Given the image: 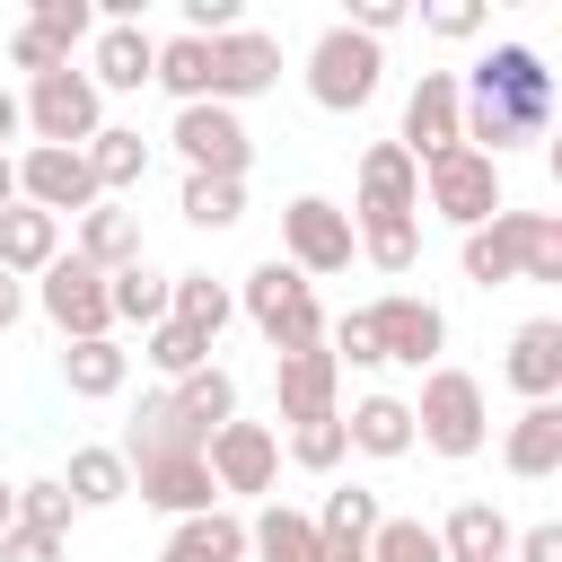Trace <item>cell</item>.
Listing matches in <instances>:
<instances>
[{
  "instance_id": "1",
  "label": "cell",
  "mask_w": 562,
  "mask_h": 562,
  "mask_svg": "<svg viewBox=\"0 0 562 562\" xmlns=\"http://www.w3.org/2000/svg\"><path fill=\"white\" fill-rule=\"evenodd\" d=\"M457 97H465L457 140L483 149L492 167H501L518 140H544V123H553V70H544L536 44H492V53L457 79Z\"/></svg>"
},
{
  "instance_id": "2",
  "label": "cell",
  "mask_w": 562,
  "mask_h": 562,
  "mask_svg": "<svg viewBox=\"0 0 562 562\" xmlns=\"http://www.w3.org/2000/svg\"><path fill=\"white\" fill-rule=\"evenodd\" d=\"M404 404H413V448H430V457H448V465L483 457L492 404H483V378H474V369L439 360V369H422V395H404Z\"/></svg>"
},
{
  "instance_id": "3",
  "label": "cell",
  "mask_w": 562,
  "mask_h": 562,
  "mask_svg": "<svg viewBox=\"0 0 562 562\" xmlns=\"http://www.w3.org/2000/svg\"><path fill=\"white\" fill-rule=\"evenodd\" d=\"M237 316L272 342V360L281 351H316L325 342V307H316V281H299L281 255H263L246 281H237Z\"/></svg>"
},
{
  "instance_id": "4",
  "label": "cell",
  "mask_w": 562,
  "mask_h": 562,
  "mask_svg": "<svg viewBox=\"0 0 562 562\" xmlns=\"http://www.w3.org/2000/svg\"><path fill=\"white\" fill-rule=\"evenodd\" d=\"M18 114H26L35 149H88V140L105 132V97H97V79H88L79 61H61V70H44V79H26Z\"/></svg>"
},
{
  "instance_id": "5",
  "label": "cell",
  "mask_w": 562,
  "mask_h": 562,
  "mask_svg": "<svg viewBox=\"0 0 562 562\" xmlns=\"http://www.w3.org/2000/svg\"><path fill=\"white\" fill-rule=\"evenodd\" d=\"M386 88V44H369V35H351L342 18L307 44V97L325 105V114H360L369 97Z\"/></svg>"
},
{
  "instance_id": "6",
  "label": "cell",
  "mask_w": 562,
  "mask_h": 562,
  "mask_svg": "<svg viewBox=\"0 0 562 562\" xmlns=\"http://www.w3.org/2000/svg\"><path fill=\"white\" fill-rule=\"evenodd\" d=\"M202 465H211V492H220V501H272V483H281V430L237 413V422L211 430Z\"/></svg>"
},
{
  "instance_id": "7",
  "label": "cell",
  "mask_w": 562,
  "mask_h": 562,
  "mask_svg": "<svg viewBox=\"0 0 562 562\" xmlns=\"http://www.w3.org/2000/svg\"><path fill=\"white\" fill-rule=\"evenodd\" d=\"M422 202H430V211H439L457 237H465V228H483L492 211H509V193H501V167H492L483 149H465V140H457L448 158H430V167H422Z\"/></svg>"
},
{
  "instance_id": "8",
  "label": "cell",
  "mask_w": 562,
  "mask_h": 562,
  "mask_svg": "<svg viewBox=\"0 0 562 562\" xmlns=\"http://www.w3.org/2000/svg\"><path fill=\"white\" fill-rule=\"evenodd\" d=\"M26 299L44 307V325H53L61 342H97V334H114V307H105V272H88L79 255H53V263L26 281Z\"/></svg>"
},
{
  "instance_id": "9",
  "label": "cell",
  "mask_w": 562,
  "mask_h": 562,
  "mask_svg": "<svg viewBox=\"0 0 562 562\" xmlns=\"http://www.w3.org/2000/svg\"><path fill=\"white\" fill-rule=\"evenodd\" d=\"M360 316H369L378 369H439V351H448V316H439V299L386 290V299H369Z\"/></svg>"
},
{
  "instance_id": "10",
  "label": "cell",
  "mask_w": 562,
  "mask_h": 562,
  "mask_svg": "<svg viewBox=\"0 0 562 562\" xmlns=\"http://www.w3.org/2000/svg\"><path fill=\"white\" fill-rule=\"evenodd\" d=\"M167 149L184 158V176H246L255 167V132L237 105H176Z\"/></svg>"
},
{
  "instance_id": "11",
  "label": "cell",
  "mask_w": 562,
  "mask_h": 562,
  "mask_svg": "<svg viewBox=\"0 0 562 562\" xmlns=\"http://www.w3.org/2000/svg\"><path fill=\"white\" fill-rule=\"evenodd\" d=\"M351 211L342 202H325V193H299L290 211H281V263L299 272V281H325V272H351Z\"/></svg>"
},
{
  "instance_id": "12",
  "label": "cell",
  "mask_w": 562,
  "mask_h": 562,
  "mask_svg": "<svg viewBox=\"0 0 562 562\" xmlns=\"http://www.w3.org/2000/svg\"><path fill=\"white\" fill-rule=\"evenodd\" d=\"M18 202L26 211H44V220H79V211H97L105 193H97V176H88V158L79 149H18Z\"/></svg>"
},
{
  "instance_id": "13",
  "label": "cell",
  "mask_w": 562,
  "mask_h": 562,
  "mask_svg": "<svg viewBox=\"0 0 562 562\" xmlns=\"http://www.w3.org/2000/svg\"><path fill=\"white\" fill-rule=\"evenodd\" d=\"M457 123H465L457 70H422V79L404 88V132H395V149H404L413 167H430V158H448V149H457Z\"/></svg>"
},
{
  "instance_id": "14",
  "label": "cell",
  "mask_w": 562,
  "mask_h": 562,
  "mask_svg": "<svg viewBox=\"0 0 562 562\" xmlns=\"http://www.w3.org/2000/svg\"><path fill=\"white\" fill-rule=\"evenodd\" d=\"M360 220H422V167L395 140H369L351 167V228Z\"/></svg>"
},
{
  "instance_id": "15",
  "label": "cell",
  "mask_w": 562,
  "mask_h": 562,
  "mask_svg": "<svg viewBox=\"0 0 562 562\" xmlns=\"http://www.w3.org/2000/svg\"><path fill=\"white\" fill-rule=\"evenodd\" d=\"M281 88V35L263 26H237L211 44V105H246V97H272Z\"/></svg>"
},
{
  "instance_id": "16",
  "label": "cell",
  "mask_w": 562,
  "mask_h": 562,
  "mask_svg": "<svg viewBox=\"0 0 562 562\" xmlns=\"http://www.w3.org/2000/svg\"><path fill=\"white\" fill-rule=\"evenodd\" d=\"M272 404H281V430L342 413V369H334V351H325V342H316V351H281V360H272Z\"/></svg>"
},
{
  "instance_id": "17",
  "label": "cell",
  "mask_w": 562,
  "mask_h": 562,
  "mask_svg": "<svg viewBox=\"0 0 562 562\" xmlns=\"http://www.w3.org/2000/svg\"><path fill=\"white\" fill-rule=\"evenodd\" d=\"M316 518V562H369V536H378V492L369 483H334L325 492V509H307Z\"/></svg>"
},
{
  "instance_id": "18",
  "label": "cell",
  "mask_w": 562,
  "mask_h": 562,
  "mask_svg": "<svg viewBox=\"0 0 562 562\" xmlns=\"http://www.w3.org/2000/svg\"><path fill=\"white\" fill-rule=\"evenodd\" d=\"M79 70L97 79V97H140L149 70H158V35H149V26H97Z\"/></svg>"
},
{
  "instance_id": "19",
  "label": "cell",
  "mask_w": 562,
  "mask_h": 562,
  "mask_svg": "<svg viewBox=\"0 0 562 562\" xmlns=\"http://www.w3.org/2000/svg\"><path fill=\"white\" fill-rule=\"evenodd\" d=\"M501 378H509L527 404H562V316H527V325L509 334Z\"/></svg>"
},
{
  "instance_id": "20",
  "label": "cell",
  "mask_w": 562,
  "mask_h": 562,
  "mask_svg": "<svg viewBox=\"0 0 562 562\" xmlns=\"http://www.w3.org/2000/svg\"><path fill=\"white\" fill-rule=\"evenodd\" d=\"M70 255L88 263V272H123V263H140L149 246H140V211L132 202H97V211H79L70 220Z\"/></svg>"
},
{
  "instance_id": "21",
  "label": "cell",
  "mask_w": 562,
  "mask_h": 562,
  "mask_svg": "<svg viewBox=\"0 0 562 562\" xmlns=\"http://www.w3.org/2000/svg\"><path fill=\"white\" fill-rule=\"evenodd\" d=\"M132 492H140L149 509H167V518H202V509H220L202 457H140V465H132Z\"/></svg>"
},
{
  "instance_id": "22",
  "label": "cell",
  "mask_w": 562,
  "mask_h": 562,
  "mask_svg": "<svg viewBox=\"0 0 562 562\" xmlns=\"http://www.w3.org/2000/svg\"><path fill=\"white\" fill-rule=\"evenodd\" d=\"M342 439H351V457H413V404L386 395V386H369V395H351Z\"/></svg>"
},
{
  "instance_id": "23",
  "label": "cell",
  "mask_w": 562,
  "mask_h": 562,
  "mask_svg": "<svg viewBox=\"0 0 562 562\" xmlns=\"http://www.w3.org/2000/svg\"><path fill=\"white\" fill-rule=\"evenodd\" d=\"M430 536H439V562H509V536L518 527L501 518V501H457Z\"/></svg>"
},
{
  "instance_id": "24",
  "label": "cell",
  "mask_w": 562,
  "mask_h": 562,
  "mask_svg": "<svg viewBox=\"0 0 562 562\" xmlns=\"http://www.w3.org/2000/svg\"><path fill=\"white\" fill-rule=\"evenodd\" d=\"M501 465H509L518 483L562 474V404H527V413L501 430Z\"/></svg>"
},
{
  "instance_id": "25",
  "label": "cell",
  "mask_w": 562,
  "mask_h": 562,
  "mask_svg": "<svg viewBox=\"0 0 562 562\" xmlns=\"http://www.w3.org/2000/svg\"><path fill=\"white\" fill-rule=\"evenodd\" d=\"M61 386H70L79 404H114V395L132 386V351H123L114 334H97V342H61Z\"/></svg>"
},
{
  "instance_id": "26",
  "label": "cell",
  "mask_w": 562,
  "mask_h": 562,
  "mask_svg": "<svg viewBox=\"0 0 562 562\" xmlns=\"http://www.w3.org/2000/svg\"><path fill=\"white\" fill-rule=\"evenodd\" d=\"M457 263H465L474 290H509L518 281V211H492L483 228H465L457 237Z\"/></svg>"
},
{
  "instance_id": "27",
  "label": "cell",
  "mask_w": 562,
  "mask_h": 562,
  "mask_svg": "<svg viewBox=\"0 0 562 562\" xmlns=\"http://www.w3.org/2000/svg\"><path fill=\"white\" fill-rule=\"evenodd\" d=\"M246 562H316V518L272 492V501L246 518Z\"/></svg>"
},
{
  "instance_id": "28",
  "label": "cell",
  "mask_w": 562,
  "mask_h": 562,
  "mask_svg": "<svg viewBox=\"0 0 562 562\" xmlns=\"http://www.w3.org/2000/svg\"><path fill=\"white\" fill-rule=\"evenodd\" d=\"M158 562H246V518L237 509H202V518H176Z\"/></svg>"
},
{
  "instance_id": "29",
  "label": "cell",
  "mask_w": 562,
  "mask_h": 562,
  "mask_svg": "<svg viewBox=\"0 0 562 562\" xmlns=\"http://www.w3.org/2000/svg\"><path fill=\"white\" fill-rule=\"evenodd\" d=\"M79 158H88V176H97V193H105V202L140 193V176H149V140H140L132 123H105V132H97Z\"/></svg>"
},
{
  "instance_id": "30",
  "label": "cell",
  "mask_w": 562,
  "mask_h": 562,
  "mask_svg": "<svg viewBox=\"0 0 562 562\" xmlns=\"http://www.w3.org/2000/svg\"><path fill=\"white\" fill-rule=\"evenodd\" d=\"M167 404H176V422H184V430H193V439L211 448V430H220V422H237V378H228V369L211 360V369L176 378V386H167Z\"/></svg>"
},
{
  "instance_id": "31",
  "label": "cell",
  "mask_w": 562,
  "mask_h": 562,
  "mask_svg": "<svg viewBox=\"0 0 562 562\" xmlns=\"http://www.w3.org/2000/svg\"><path fill=\"white\" fill-rule=\"evenodd\" d=\"M61 492H70V509H114V501L132 492V465H123V448H105V439L70 448V465H61Z\"/></svg>"
},
{
  "instance_id": "32",
  "label": "cell",
  "mask_w": 562,
  "mask_h": 562,
  "mask_svg": "<svg viewBox=\"0 0 562 562\" xmlns=\"http://www.w3.org/2000/svg\"><path fill=\"white\" fill-rule=\"evenodd\" d=\"M53 255H61V220L9 202V211H0V272H9V281H35Z\"/></svg>"
},
{
  "instance_id": "33",
  "label": "cell",
  "mask_w": 562,
  "mask_h": 562,
  "mask_svg": "<svg viewBox=\"0 0 562 562\" xmlns=\"http://www.w3.org/2000/svg\"><path fill=\"white\" fill-rule=\"evenodd\" d=\"M149 88H167L176 105H211V44L202 35H158V70H149Z\"/></svg>"
},
{
  "instance_id": "34",
  "label": "cell",
  "mask_w": 562,
  "mask_h": 562,
  "mask_svg": "<svg viewBox=\"0 0 562 562\" xmlns=\"http://www.w3.org/2000/svg\"><path fill=\"white\" fill-rule=\"evenodd\" d=\"M167 281H176V272H158L149 255L123 263V272H105V307H114V325H140V334L167 325Z\"/></svg>"
},
{
  "instance_id": "35",
  "label": "cell",
  "mask_w": 562,
  "mask_h": 562,
  "mask_svg": "<svg viewBox=\"0 0 562 562\" xmlns=\"http://www.w3.org/2000/svg\"><path fill=\"white\" fill-rule=\"evenodd\" d=\"M167 316H176V325H193L202 342H220V334H228V316H237V290H228V281H211V272H176V281H167Z\"/></svg>"
},
{
  "instance_id": "36",
  "label": "cell",
  "mask_w": 562,
  "mask_h": 562,
  "mask_svg": "<svg viewBox=\"0 0 562 562\" xmlns=\"http://www.w3.org/2000/svg\"><path fill=\"white\" fill-rule=\"evenodd\" d=\"M176 211H184V228H237L246 220V176H184Z\"/></svg>"
},
{
  "instance_id": "37",
  "label": "cell",
  "mask_w": 562,
  "mask_h": 562,
  "mask_svg": "<svg viewBox=\"0 0 562 562\" xmlns=\"http://www.w3.org/2000/svg\"><path fill=\"white\" fill-rule=\"evenodd\" d=\"M211 351H220V342H202V334H193V325H176V316L140 334V360L158 369V386H176V378H193V369H211Z\"/></svg>"
},
{
  "instance_id": "38",
  "label": "cell",
  "mask_w": 562,
  "mask_h": 562,
  "mask_svg": "<svg viewBox=\"0 0 562 562\" xmlns=\"http://www.w3.org/2000/svg\"><path fill=\"white\" fill-rule=\"evenodd\" d=\"M281 457H290L299 474H334V465L351 457V439H342V413H325V422H290V430H281Z\"/></svg>"
},
{
  "instance_id": "39",
  "label": "cell",
  "mask_w": 562,
  "mask_h": 562,
  "mask_svg": "<svg viewBox=\"0 0 562 562\" xmlns=\"http://www.w3.org/2000/svg\"><path fill=\"white\" fill-rule=\"evenodd\" d=\"M351 246H360L378 272H413V263H422V220H360Z\"/></svg>"
},
{
  "instance_id": "40",
  "label": "cell",
  "mask_w": 562,
  "mask_h": 562,
  "mask_svg": "<svg viewBox=\"0 0 562 562\" xmlns=\"http://www.w3.org/2000/svg\"><path fill=\"white\" fill-rule=\"evenodd\" d=\"M518 281H562V220L518 211Z\"/></svg>"
},
{
  "instance_id": "41",
  "label": "cell",
  "mask_w": 562,
  "mask_h": 562,
  "mask_svg": "<svg viewBox=\"0 0 562 562\" xmlns=\"http://www.w3.org/2000/svg\"><path fill=\"white\" fill-rule=\"evenodd\" d=\"M26 26H35V35H53V44L79 61V53H88V35H97V9H88V0H35V9H26Z\"/></svg>"
},
{
  "instance_id": "42",
  "label": "cell",
  "mask_w": 562,
  "mask_h": 562,
  "mask_svg": "<svg viewBox=\"0 0 562 562\" xmlns=\"http://www.w3.org/2000/svg\"><path fill=\"white\" fill-rule=\"evenodd\" d=\"M369 562H439V536H430V518H378V536H369Z\"/></svg>"
},
{
  "instance_id": "43",
  "label": "cell",
  "mask_w": 562,
  "mask_h": 562,
  "mask_svg": "<svg viewBox=\"0 0 562 562\" xmlns=\"http://www.w3.org/2000/svg\"><path fill=\"white\" fill-rule=\"evenodd\" d=\"M70 492H61V474H35V483H18V527H44V536H70Z\"/></svg>"
},
{
  "instance_id": "44",
  "label": "cell",
  "mask_w": 562,
  "mask_h": 562,
  "mask_svg": "<svg viewBox=\"0 0 562 562\" xmlns=\"http://www.w3.org/2000/svg\"><path fill=\"white\" fill-rule=\"evenodd\" d=\"M9 61H18V70H26V79H44V70H61V61H70V53H61V44H53V35H35V26H26V18H18V35H9Z\"/></svg>"
},
{
  "instance_id": "45",
  "label": "cell",
  "mask_w": 562,
  "mask_h": 562,
  "mask_svg": "<svg viewBox=\"0 0 562 562\" xmlns=\"http://www.w3.org/2000/svg\"><path fill=\"white\" fill-rule=\"evenodd\" d=\"M0 562H70V536H44V527H9V536H0Z\"/></svg>"
},
{
  "instance_id": "46",
  "label": "cell",
  "mask_w": 562,
  "mask_h": 562,
  "mask_svg": "<svg viewBox=\"0 0 562 562\" xmlns=\"http://www.w3.org/2000/svg\"><path fill=\"white\" fill-rule=\"evenodd\" d=\"M404 18H413L404 0H351V18H342V26H351V35H369V44H386Z\"/></svg>"
},
{
  "instance_id": "47",
  "label": "cell",
  "mask_w": 562,
  "mask_h": 562,
  "mask_svg": "<svg viewBox=\"0 0 562 562\" xmlns=\"http://www.w3.org/2000/svg\"><path fill=\"white\" fill-rule=\"evenodd\" d=\"M422 26H430L439 44H465V35H483V9H474V0H439V9H422Z\"/></svg>"
},
{
  "instance_id": "48",
  "label": "cell",
  "mask_w": 562,
  "mask_h": 562,
  "mask_svg": "<svg viewBox=\"0 0 562 562\" xmlns=\"http://www.w3.org/2000/svg\"><path fill=\"white\" fill-rule=\"evenodd\" d=\"M509 562H562V527H553V518L518 527V536H509Z\"/></svg>"
},
{
  "instance_id": "49",
  "label": "cell",
  "mask_w": 562,
  "mask_h": 562,
  "mask_svg": "<svg viewBox=\"0 0 562 562\" xmlns=\"http://www.w3.org/2000/svg\"><path fill=\"white\" fill-rule=\"evenodd\" d=\"M18 316H26V281H9V272H0V334H9Z\"/></svg>"
},
{
  "instance_id": "50",
  "label": "cell",
  "mask_w": 562,
  "mask_h": 562,
  "mask_svg": "<svg viewBox=\"0 0 562 562\" xmlns=\"http://www.w3.org/2000/svg\"><path fill=\"white\" fill-rule=\"evenodd\" d=\"M18 132H26V114H18V97H9V88H0V149H9V140H18Z\"/></svg>"
},
{
  "instance_id": "51",
  "label": "cell",
  "mask_w": 562,
  "mask_h": 562,
  "mask_svg": "<svg viewBox=\"0 0 562 562\" xmlns=\"http://www.w3.org/2000/svg\"><path fill=\"white\" fill-rule=\"evenodd\" d=\"M18 202V149H0V211Z\"/></svg>"
},
{
  "instance_id": "52",
  "label": "cell",
  "mask_w": 562,
  "mask_h": 562,
  "mask_svg": "<svg viewBox=\"0 0 562 562\" xmlns=\"http://www.w3.org/2000/svg\"><path fill=\"white\" fill-rule=\"evenodd\" d=\"M18 527V483H0V536Z\"/></svg>"
}]
</instances>
